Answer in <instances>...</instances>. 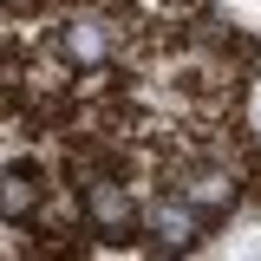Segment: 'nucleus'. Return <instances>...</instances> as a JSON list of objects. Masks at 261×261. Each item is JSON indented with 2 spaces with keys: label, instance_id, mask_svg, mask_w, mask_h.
Returning a JSON list of instances; mask_svg holds the SVG:
<instances>
[{
  "label": "nucleus",
  "instance_id": "obj_3",
  "mask_svg": "<svg viewBox=\"0 0 261 261\" xmlns=\"http://www.w3.org/2000/svg\"><path fill=\"white\" fill-rule=\"evenodd\" d=\"M65 46H72L79 59H98V53H105V39H98V27H72V33H65Z\"/></svg>",
  "mask_w": 261,
  "mask_h": 261
},
{
  "label": "nucleus",
  "instance_id": "obj_1",
  "mask_svg": "<svg viewBox=\"0 0 261 261\" xmlns=\"http://www.w3.org/2000/svg\"><path fill=\"white\" fill-rule=\"evenodd\" d=\"M150 222L163 228V242H183V235H190V209H176V202H163V209L150 216Z\"/></svg>",
  "mask_w": 261,
  "mask_h": 261
},
{
  "label": "nucleus",
  "instance_id": "obj_2",
  "mask_svg": "<svg viewBox=\"0 0 261 261\" xmlns=\"http://www.w3.org/2000/svg\"><path fill=\"white\" fill-rule=\"evenodd\" d=\"M92 209H98V222H130V202L118 190H92Z\"/></svg>",
  "mask_w": 261,
  "mask_h": 261
}]
</instances>
